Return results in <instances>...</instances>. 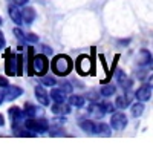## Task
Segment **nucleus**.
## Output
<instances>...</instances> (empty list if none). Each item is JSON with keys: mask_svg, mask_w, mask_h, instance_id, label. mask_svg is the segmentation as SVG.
<instances>
[{"mask_svg": "<svg viewBox=\"0 0 153 147\" xmlns=\"http://www.w3.org/2000/svg\"><path fill=\"white\" fill-rule=\"evenodd\" d=\"M149 84L152 86V89H153V74L150 75V78H149Z\"/></svg>", "mask_w": 153, "mask_h": 147, "instance_id": "36", "label": "nucleus"}, {"mask_svg": "<svg viewBox=\"0 0 153 147\" xmlns=\"http://www.w3.org/2000/svg\"><path fill=\"white\" fill-rule=\"evenodd\" d=\"M3 97H5V92H3V91H0V104H2V103H3V100H5Z\"/></svg>", "mask_w": 153, "mask_h": 147, "instance_id": "35", "label": "nucleus"}, {"mask_svg": "<svg viewBox=\"0 0 153 147\" xmlns=\"http://www.w3.org/2000/svg\"><path fill=\"white\" fill-rule=\"evenodd\" d=\"M87 112L89 115H91V118L94 120H100V118H103L107 112V104L103 103V104H100V103H95V104H91L87 109Z\"/></svg>", "mask_w": 153, "mask_h": 147, "instance_id": "4", "label": "nucleus"}, {"mask_svg": "<svg viewBox=\"0 0 153 147\" xmlns=\"http://www.w3.org/2000/svg\"><path fill=\"white\" fill-rule=\"evenodd\" d=\"M138 65L139 66H146V65H150V61H152V54L150 51H147V49H141L138 54Z\"/></svg>", "mask_w": 153, "mask_h": 147, "instance_id": "13", "label": "nucleus"}, {"mask_svg": "<svg viewBox=\"0 0 153 147\" xmlns=\"http://www.w3.org/2000/svg\"><path fill=\"white\" fill-rule=\"evenodd\" d=\"M49 95H51V98H52L55 103H65V100H66V92L63 91L61 88L60 89H52Z\"/></svg>", "mask_w": 153, "mask_h": 147, "instance_id": "17", "label": "nucleus"}, {"mask_svg": "<svg viewBox=\"0 0 153 147\" xmlns=\"http://www.w3.org/2000/svg\"><path fill=\"white\" fill-rule=\"evenodd\" d=\"M91 58H89L87 55H81L78 58V61H76V69H78V72L81 74V75H87L89 74V66H91V61H89Z\"/></svg>", "mask_w": 153, "mask_h": 147, "instance_id": "9", "label": "nucleus"}, {"mask_svg": "<svg viewBox=\"0 0 153 147\" xmlns=\"http://www.w3.org/2000/svg\"><path fill=\"white\" fill-rule=\"evenodd\" d=\"M117 80H118V83H121L123 86L126 84V75H124V72H121V71H120V72L117 74Z\"/></svg>", "mask_w": 153, "mask_h": 147, "instance_id": "29", "label": "nucleus"}, {"mask_svg": "<svg viewBox=\"0 0 153 147\" xmlns=\"http://www.w3.org/2000/svg\"><path fill=\"white\" fill-rule=\"evenodd\" d=\"M35 98H37V101L43 106H48L49 101H51V95L45 91V88H42V86H37L35 88Z\"/></svg>", "mask_w": 153, "mask_h": 147, "instance_id": "8", "label": "nucleus"}, {"mask_svg": "<svg viewBox=\"0 0 153 147\" xmlns=\"http://www.w3.org/2000/svg\"><path fill=\"white\" fill-rule=\"evenodd\" d=\"M14 35L17 37V39H19L20 42H23V40H26V35H25V34L22 32V29H19V28H14Z\"/></svg>", "mask_w": 153, "mask_h": 147, "instance_id": "27", "label": "nucleus"}, {"mask_svg": "<svg viewBox=\"0 0 153 147\" xmlns=\"http://www.w3.org/2000/svg\"><path fill=\"white\" fill-rule=\"evenodd\" d=\"M80 127L84 130V132H87V133H97V124L94 121H81L80 122Z\"/></svg>", "mask_w": 153, "mask_h": 147, "instance_id": "19", "label": "nucleus"}, {"mask_svg": "<svg viewBox=\"0 0 153 147\" xmlns=\"http://www.w3.org/2000/svg\"><path fill=\"white\" fill-rule=\"evenodd\" d=\"M9 117L12 118L14 124H19V122L25 118V112H23L20 107H11L9 109Z\"/></svg>", "mask_w": 153, "mask_h": 147, "instance_id": "16", "label": "nucleus"}, {"mask_svg": "<svg viewBox=\"0 0 153 147\" xmlns=\"http://www.w3.org/2000/svg\"><path fill=\"white\" fill-rule=\"evenodd\" d=\"M0 86H2V88H8V86H9L8 78H5V77H0Z\"/></svg>", "mask_w": 153, "mask_h": 147, "instance_id": "31", "label": "nucleus"}, {"mask_svg": "<svg viewBox=\"0 0 153 147\" xmlns=\"http://www.w3.org/2000/svg\"><path fill=\"white\" fill-rule=\"evenodd\" d=\"M8 12H9L11 20L14 22V23L17 24V26H19V24H22V22H23V16H22V11L16 8V5H9Z\"/></svg>", "mask_w": 153, "mask_h": 147, "instance_id": "12", "label": "nucleus"}, {"mask_svg": "<svg viewBox=\"0 0 153 147\" xmlns=\"http://www.w3.org/2000/svg\"><path fill=\"white\" fill-rule=\"evenodd\" d=\"M61 86H60V88L63 89V91H65L66 94H69V92H72V86L69 84V83H65V81H63V83H60Z\"/></svg>", "mask_w": 153, "mask_h": 147, "instance_id": "28", "label": "nucleus"}, {"mask_svg": "<svg viewBox=\"0 0 153 147\" xmlns=\"http://www.w3.org/2000/svg\"><path fill=\"white\" fill-rule=\"evenodd\" d=\"M5 48V37H3V32L0 31V51H3Z\"/></svg>", "mask_w": 153, "mask_h": 147, "instance_id": "32", "label": "nucleus"}, {"mask_svg": "<svg viewBox=\"0 0 153 147\" xmlns=\"http://www.w3.org/2000/svg\"><path fill=\"white\" fill-rule=\"evenodd\" d=\"M0 23H2V19H0Z\"/></svg>", "mask_w": 153, "mask_h": 147, "instance_id": "38", "label": "nucleus"}, {"mask_svg": "<svg viewBox=\"0 0 153 147\" xmlns=\"http://www.w3.org/2000/svg\"><path fill=\"white\" fill-rule=\"evenodd\" d=\"M97 133L104 135V137H109L110 135V127L106 124V122H100V124H97Z\"/></svg>", "mask_w": 153, "mask_h": 147, "instance_id": "23", "label": "nucleus"}, {"mask_svg": "<svg viewBox=\"0 0 153 147\" xmlns=\"http://www.w3.org/2000/svg\"><path fill=\"white\" fill-rule=\"evenodd\" d=\"M5 71L8 75H17V57L14 54L8 52L5 61Z\"/></svg>", "mask_w": 153, "mask_h": 147, "instance_id": "6", "label": "nucleus"}, {"mask_svg": "<svg viewBox=\"0 0 153 147\" xmlns=\"http://www.w3.org/2000/svg\"><path fill=\"white\" fill-rule=\"evenodd\" d=\"M26 42H31V43H37L38 42V37L35 34H26Z\"/></svg>", "mask_w": 153, "mask_h": 147, "instance_id": "30", "label": "nucleus"}, {"mask_svg": "<svg viewBox=\"0 0 153 147\" xmlns=\"http://www.w3.org/2000/svg\"><path fill=\"white\" fill-rule=\"evenodd\" d=\"M42 83L46 84V86H54L57 81H55L54 77H46V75H43V77H42Z\"/></svg>", "mask_w": 153, "mask_h": 147, "instance_id": "26", "label": "nucleus"}, {"mask_svg": "<svg viewBox=\"0 0 153 147\" xmlns=\"http://www.w3.org/2000/svg\"><path fill=\"white\" fill-rule=\"evenodd\" d=\"M25 129H28L31 132H48L49 130V122L45 118H28L25 121Z\"/></svg>", "mask_w": 153, "mask_h": 147, "instance_id": "2", "label": "nucleus"}, {"mask_svg": "<svg viewBox=\"0 0 153 147\" xmlns=\"http://www.w3.org/2000/svg\"><path fill=\"white\" fill-rule=\"evenodd\" d=\"M127 126V117L123 112H117V114H112L110 117V127L115 130H123Z\"/></svg>", "mask_w": 153, "mask_h": 147, "instance_id": "5", "label": "nucleus"}, {"mask_svg": "<svg viewBox=\"0 0 153 147\" xmlns=\"http://www.w3.org/2000/svg\"><path fill=\"white\" fill-rule=\"evenodd\" d=\"M115 92H117V88L113 84H106L104 88H101V95L103 97H112Z\"/></svg>", "mask_w": 153, "mask_h": 147, "instance_id": "24", "label": "nucleus"}, {"mask_svg": "<svg viewBox=\"0 0 153 147\" xmlns=\"http://www.w3.org/2000/svg\"><path fill=\"white\" fill-rule=\"evenodd\" d=\"M5 124V118H3V115L0 114V126H3Z\"/></svg>", "mask_w": 153, "mask_h": 147, "instance_id": "37", "label": "nucleus"}, {"mask_svg": "<svg viewBox=\"0 0 153 147\" xmlns=\"http://www.w3.org/2000/svg\"><path fill=\"white\" fill-rule=\"evenodd\" d=\"M43 51H45V54H48V55H51V54H52V49H51L49 46H43Z\"/></svg>", "mask_w": 153, "mask_h": 147, "instance_id": "34", "label": "nucleus"}, {"mask_svg": "<svg viewBox=\"0 0 153 147\" xmlns=\"http://www.w3.org/2000/svg\"><path fill=\"white\" fill-rule=\"evenodd\" d=\"M69 112H71V104L55 103L52 106V114H55V115H68Z\"/></svg>", "mask_w": 153, "mask_h": 147, "instance_id": "14", "label": "nucleus"}, {"mask_svg": "<svg viewBox=\"0 0 153 147\" xmlns=\"http://www.w3.org/2000/svg\"><path fill=\"white\" fill-rule=\"evenodd\" d=\"M130 101H132V97L130 95H121V97H117V101H115V106L118 109H126L130 106Z\"/></svg>", "mask_w": 153, "mask_h": 147, "instance_id": "18", "label": "nucleus"}, {"mask_svg": "<svg viewBox=\"0 0 153 147\" xmlns=\"http://www.w3.org/2000/svg\"><path fill=\"white\" fill-rule=\"evenodd\" d=\"M25 71L28 75L34 74V49L31 46H28V57L25 60Z\"/></svg>", "mask_w": 153, "mask_h": 147, "instance_id": "11", "label": "nucleus"}, {"mask_svg": "<svg viewBox=\"0 0 153 147\" xmlns=\"http://www.w3.org/2000/svg\"><path fill=\"white\" fill-rule=\"evenodd\" d=\"M143 112H144V104H143V101L135 103V104L132 106V115H133L135 118L141 117V115H143Z\"/></svg>", "mask_w": 153, "mask_h": 147, "instance_id": "21", "label": "nucleus"}, {"mask_svg": "<svg viewBox=\"0 0 153 147\" xmlns=\"http://www.w3.org/2000/svg\"><path fill=\"white\" fill-rule=\"evenodd\" d=\"M26 109H25V117H28V118H34L37 114H38V109L35 107V106H32V104H28L26 103V106H25Z\"/></svg>", "mask_w": 153, "mask_h": 147, "instance_id": "22", "label": "nucleus"}, {"mask_svg": "<svg viewBox=\"0 0 153 147\" xmlns=\"http://www.w3.org/2000/svg\"><path fill=\"white\" fill-rule=\"evenodd\" d=\"M48 68H49V63H48V57L45 54H38L34 57V72L37 75H45L48 72Z\"/></svg>", "mask_w": 153, "mask_h": 147, "instance_id": "3", "label": "nucleus"}, {"mask_svg": "<svg viewBox=\"0 0 153 147\" xmlns=\"http://www.w3.org/2000/svg\"><path fill=\"white\" fill-rule=\"evenodd\" d=\"M22 74H23V57L17 55V75L20 77Z\"/></svg>", "mask_w": 153, "mask_h": 147, "instance_id": "25", "label": "nucleus"}, {"mask_svg": "<svg viewBox=\"0 0 153 147\" xmlns=\"http://www.w3.org/2000/svg\"><path fill=\"white\" fill-rule=\"evenodd\" d=\"M22 16H23V22L26 24H31L35 20V9L34 8H23L22 9Z\"/></svg>", "mask_w": 153, "mask_h": 147, "instance_id": "15", "label": "nucleus"}, {"mask_svg": "<svg viewBox=\"0 0 153 147\" xmlns=\"http://www.w3.org/2000/svg\"><path fill=\"white\" fill-rule=\"evenodd\" d=\"M5 89H6L5 91V100H8V101L16 100V98H19L23 94L22 88H17V86H8V88H5Z\"/></svg>", "mask_w": 153, "mask_h": 147, "instance_id": "10", "label": "nucleus"}, {"mask_svg": "<svg viewBox=\"0 0 153 147\" xmlns=\"http://www.w3.org/2000/svg\"><path fill=\"white\" fill-rule=\"evenodd\" d=\"M136 98L138 101H149L152 98V86L150 84H143L141 88H138L136 91Z\"/></svg>", "mask_w": 153, "mask_h": 147, "instance_id": "7", "label": "nucleus"}, {"mask_svg": "<svg viewBox=\"0 0 153 147\" xmlns=\"http://www.w3.org/2000/svg\"><path fill=\"white\" fill-rule=\"evenodd\" d=\"M12 2H14L16 5H20V6H22V5H26L28 0H12Z\"/></svg>", "mask_w": 153, "mask_h": 147, "instance_id": "33", "label": "nucleus"}, {"mask_svg": "<svg viewBox=\"0 0 153 147\" xmlns=\"http://www.w3.org/2000/svg\"><path fill=\"white\" fill-rule=\"evenodd\" d=\"M69 104L74 107H83L84 106V97L81 95H71L69 97Z\"/></svg>", "mask_w": 153, "mask_h": 147, "instance_id": "20", "label": "nucleus"}, {"mask_svg": "<svg viewBox=\"0 0 153 147\" xmlns=\"http://www.w3.org/2000/svg\"><path fill=\"white\" fill-rule=\"evenodd\" d=\"M52 71L60 77H65L72 71V60L68 55H57L52 60Z\"/></svg>", "mask_w": 153, "mask_h": 147, "instance_id": "1", "label": "nucleus"}]
</instances>
